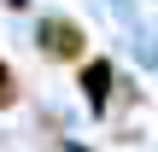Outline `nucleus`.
<instances>
[{"mask_svg": "<svg viewBox=\"0 0 158 152\" xmlns=\"http://www.w3.org/2000/svg\"><path fill=\"white\" fill-rule=\"evenodd\" d=\"M35 53L47 59V64H82L88 53H94V35H88V23L76 18V12H41L35 18Z\"/></svg>", "mask_w": 158, "mask_h": 152, "instance_id": "nucleus-1", "label": "nucleus"}, {"mask_svg": "<svg viewBox=\"0 0 158 152\" xmlns=\"http://www.w3.org/2000/svg\"><path fill=\"white\" fill-rule=\"evenodd\" d=\"M76 88H82V105H88L94 117H106L111 100H117V88H123V76H117V64H111L106 53H88V59L76 64Z\"/></svg>", "mask_w": 158, "mask_h": 152, "instance_id": "nucleus-2", "label": "nucleus"}, {"mask_svg": "<svg viewBox=\"0 0 158 152\" xmlns=\"http://www.w3.org/2000/svg\"><path fill=\"white\" fill-rule=\"evenodd\" d=\"M18 100H23V82H18V70L0 59V111H12Z\"/></svg>", "mask_w": 158, "mask_h": 152, "instance_id": "nucleus-3", "label": "nucleus"}, {"mask_svg": "<svg viewBox=\"0 0 158 152\" xmlns=\"http://www.w3.org/2000/svg\"><path fill=\"white\" fill-rule=\"evenodd\" d=\"M6 12H29V0H6Z\"/></svg>", "mask_w": 158, "mask_h": 152, "instance_id": "nucleus-4", "label": "nucleus"}]
</instances>
